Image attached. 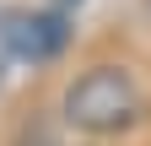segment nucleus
Wrapping results in <instances>:
<instances>
[{"instance_id": "obj_1", "label": "nucleus", "mask_w": 151, "mask_h": 146, "mask_svg": "<svg viewBox=\"0 0 151 146\" xmlns=\"http://www.w3.org/2000/svg\"><path fill=\"white\" fill-rule=\"evenodd\" d=\"M140 108H146L140 103V87H135V76H129L124 65H92V70H81V76L65 87L60 119L70 124L76 135L108 141V135L135 130Z\"/></svg>"}, {"instance_id": "obj_2", "label": "nucleus", "mask_w": 151, "mask_h": 146, "mask_svg": "<svg viewBox=\"0 0 151 146\" xmlns=\"http://www.w3.org/2000/svg\"><path fill=\"white\" fill-rule=\"evenodd\" d=\"M70 43V16L54 6H6L0 11V54L22 65H49Z\"/></svg>"}]
</instances>
